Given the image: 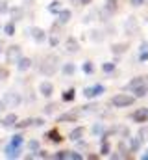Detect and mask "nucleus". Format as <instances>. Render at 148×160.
I'll list each match as a JSON object with an SVG mask.
<instances>
[{
    "label": "nucleus",
    "mask_w": 148,
    "mask_h": 160,
    "mask_svg": "<svg viewBox=\"0 0 148 160\" xmlns=\"http://www.w3.org/2000/svg\"><path fill=\"white\" fill-rule=\"evenodd\" d=\"M126 50V45H115L113 47V52H117V54H120V52H124Z\"/></svg>",
    "instance_id": "8"
},
{
    "label": "nucleus",
    "mask_w": 148,
    "mask_h": 160,
    "mask_svg": "<svg viewBox=\"0 0 148 160\" xmlns=\"http://www.w3.org/2000/svg\"><path fill=\"white\" fill-rule=\"evenodd\" d=\"M72 97H74V91H72V89H71V91H67V93L63 95V99H65V101H71Z\"/></svg>",
    "instance_id": "12"
},
{
    "label": "nucleus",
    "mask_w": 148,
    "mask_h": 160,
    "mask_svg": "<svg viewBox=\"0 0 148 160\" xmlns=\"http://www.w3.org/2000/svg\"><path fill=\"white\" fill-rule=\"evenodd\" d=\"M28 63H30L28 60H22V62H21V65H19V69H26V67H28Z\"/></svg>",
    "instance_id": "14"
},
{
    "label": "nucleus",
    "mask_w": 148,
    "mask_h": 160,
    "mask_svg": "<svg viewBox=\"0 0 148 160\" xmlns=\"http://www.w3.org/2000/svg\"><path fill=\"white\" fill-rule=\"evenodd\" d=\"M63 71H65L67 75H71V73H74V65H65V67H63Z\"/></svg>",
    "instance_id": "13"
},
{
    "label": "nucleus",
    "mask_w": 148,
    "mask_h": 160,
    "mask_svg": "<svg viewBox=\"0 0 148 160\" xmlns=\"http://www.w3.org/2000/svg\"><path fill=\"white\" fill-rule=\"evenodd\" d=\"M98 91H102L100 86H96V88H87V89H85V97H95V95H98Z\"/></svg>",
    "instance_id": "4"
},
{
    "label": "nucleus",
    "mask_w": 148,
    "mask_h": 160,
    "mask_svg": "<svg viewBox=\"0 0 148 160\" xmlns=\"http://www.w3.org/2000/svg\"><path fill=\"white\" fill-rule=\"evenodd\" d=\"M81 134H83V128H78V130H74V132H72V140H78Z\"/></svg>",
    "instance_id": "10"
},
{
    "label": "nucleus",
    "mask_w": 148,
    "mask_h": 160,
    "mask_svg": "<svg viewBox=\"0 0 148 160\" xmlns=\"http://www.w3.org/2000/svg\"><path fill=\"white\" fill-rule=\"evenodd\" d=\"M130 2H132V6H143L145 0H130Z\"/></svg>",
    "instance_id": "15"
},
{
    "label": "nucleus",
    "mask_w": 148,
    "mask_h": 160,
    "mask_svg": "<svg viewBox=\"0 0 148 160\" xmlns=\"http://www.w3.org/2000/svg\"><path fill=\"white\" fill-rule=\"evenodd\" d=\"M133 97L132 95H126V93H118V95H115L113 97V106H117V108H124V106H132L133 104Z\"/></svg>",
    "instance_id": "1"
},
{
    "label": "nucleus",
    "mask_w": 148,
    "mask_h": 160,
    "mask_svg": "<svg viewBox=\"0 0 148 160\" xmlns=\"http://www.w3.org/2000/svg\"><path fill=\"white\" fill-rule=\"evenodd\" d=\"M83 71H85V73H93V65H91V62H87V63L83 65Z\"/></svg>",
    "instance_id": "11"
},
{
    "label": "nucleus",
    "mask_w": 148,
    "mask_h": 160,
    "mask_svg": "<svg viewBox=\"0 0 148 160\" xmlns=\"http://www.w3.org/2000/svg\"><path fill=\"white\" fill-rule=\"evenodd\" d=\"M67 47H69V50L71 52H74V50H78V43L74 39H69V43H67Z\"/></svg>",
    "instance_id": "6"
},
{
    "label": "nucleus",
    "mask_w": 148,
    "mask_h": 160,
    "mask_svg": "<svg viewBox=\"0 0 148 160\" xmlns=\"http://www.w3.org/2000/svg\"><path fill=\"white\" fill-rule=\"evenodd\" d=\"M102 69H104L106 73H111V71L115 69V65H113V63H104V65H102Z\"/></svg>",
    "instance_id": "9"
},
{
    "label": "nucleus",
    "mask_w": 148,
    "mask_h": 160,
    "mask_svg": "<svg viewBox=\"0 0 148 160\" xmlns=\"http://www.w3.org/2000/svg\"><path fill=\"white\" fill-rule=\"evenodd\" d=\"M6 101H9L11 104H19V101H21V99H19V95H15V97H13L11 93H7V95H6Z\"/></svg>",
    "instance_id": "5"
},
{
    "label": "nucleus",
    "mask_w": 148,
    "mask_h": 160,
    "mask_svg": "<svg viewBox=\"0 0 148 160\" xmlns=\"http://www.w3.org/2000/svg\"><path fill=\"white\" fill-rule=\"evenodd\" d=\"M80 2H81V4H83V6H87V4H89V2H91V0H80Z\"/></svg>",
    "instance_id": "19"
},
{
    "label": "nucleus",
    "mask_w": 148,
    "mask_h": 160,
    "mask_svg": "<svg viewBox=\"0 0 148 160\" xmlns=\"http://www.w3.org/2000/svg\"><path fill=\"white\" fill-rule=\"evenodd\" d=\"M6 32H7V36H11V32H13V24H7V26H6Z\"/></svg>",
    "instance_id": "17"
},
{
    "label": "nucleus",
    "mask_w": 148,
    "mask_h": 160,
    "mask_svg": "<svg viewBox=\"0 0 148 160\" xmlns=\"http://www.w3.org/2000/svg\"><path fill=\"white\" fill-rule=\"evenodd\" d=\"M52 89H54V88H52L50 82H43V84H41V91H43V95H46V97L52 95Z\"/></svg>",
    "instance_id": "3"
},
{
    "label": "nucleus",
    "mask_w": 148,
    "mask_h": 160,
    "mask_svg": "<svg viewBox=\"0 0 148 160\" xmlns=\"http://www.w3.org/2000/svg\"><path fill=\"white\" fill-rule=\"evenodd\" d=\"M145 84H146V88H148V77H145Z\"/></svg>",
    "instance_id": "20"
},
{
    "label": "nucleus",
    "mask_w": 148,
    "mask_h": 160,
    "mask_svg": "<svg viewBox=\"0 0 148 160\" xmlns=\"http://www.w3.org/2000/svg\"><path fill=\"white\" fill-rule=\"evenodd\" d=\"M2 108H4V102H0V112H2Z\"/></svg>",
    "instance_id": "21"
},
{
    "label": "nucleus",
    "mask_w": 148,
    "mask_h": 160,
    "mask_svg": "<svg viewBox=\"0 0 148 160\" xmlns=\"http://www.w3.org/2000/svg\"><path fill=\"white\" fill-rule=\"evenodd\" d=\"M148 58V50H145V52H143V54H141V62H145V60H146Z\"/></svg>",
    "instance_id": "18"
},
{
    "label": "nucleus",
    "mask_w": 148,
    "mask_h": 160,
    "mask_svg": "<svg viewBox=\"0 0 148 160\" xmlns=\"http://www.w3.org/2000/svg\"><path fill=\"white\" fill-rule=\"evenodd\" d=\"M148 119V110L146 108H141V110H137L135 114H133V121H137V123H145Z\"/></svg>",
    "instance_id": "2"
},
{
    "label": "nucleus",
    "mask_w": 148,
    "mask_h": 160,
    "mask_svg": "<svg viewBox=\"0 0 148 160\" xmlns=\"http://www.w3.org/2000/svg\"><path fill=\"white\" fill-rule=\"evenodd\" d=\"M13 121H15V116H9V118L6 119V125H13Z\"/></svg>",
    "instance_id": "16"
},
{
    "label": "nucleus",
    "mask_w": 148,
    "mask_h": 160,
    "mask_svg": "<svg viewBox=\"0 0 148 160\" xmlns=\"http://www.w3.org/2000/svg\"><path fill=\"white\" fill-rule=\"evenodd\" d=\"M59 17H61V22H67V21L71 19V11H67V9H65V11H61V15H59Z\"/></svg>",
    "instance_id": "7"
}]
</instances>
